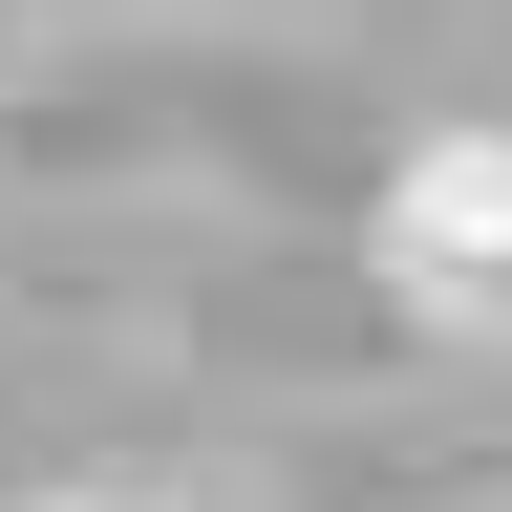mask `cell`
<instances>
[{
  "mask_svg": "<svg viewBox=\"0 0 512 512\" xmlns=\"http://www.w3.org/2000/svg\"><path fill=\"white\" fill-rule=\"evenodd\" d=\"M384 278L448 299V320H512V128L406 150V192H384Z\"/></svg>",
  "mask_w": 512,
  "mask_h": 512,
  "instance_id": "cell-1",
  "label": "cell"
}]
</instances>
